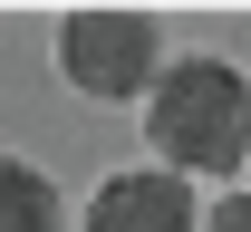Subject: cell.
<instances>
[{
	"mask_svg": "<svg viewBox=\"0 0 251 232\" xmlns=\"http://www.w3.org/2000/svg\"><path fill=\"white\" fill-rule=\"evenodd\" d=\"M0 232H68L58 184L39 165H20V155H0Z\"/></svg>",
	"mask_w": 251,
	"mask_h": 232,
	"instance_id": "obj_4",
	"label": "cell"
},
{
	"mask_svg": "<svg viewBox=\"0 0 251 232\" xmlns=\"http://www.w3.org/2000/svg\"><path fill=\"white\" fill-rule=\"evenodd\" d=\"M145 145L164 174H232L251 155V77L232 58H164L145 87Z\"/></svg>",
	"mask_w": 251,
	"mask_h": 232,
	"instance_id": "obj_1",
	"label": "cell"
},
{
	"mask_svg": "<svg viewBox=\"0 0 251 232\" xmlns=\"http://www.w3.org/2000/svg\"><path fill=\"white\" fill-rule=\"evenodd\" d=\"M203 232H251V194H222L213 213H203Z\"/></svg>",
	"mask_w": 251,
	"mask_h": 232,
	"instance_id": "obj_5",
	"label": "cell"
},
{
	"mask_svg": "<svg viewBox=\"0 0 251 232\" xmlns=\"http://www.w3.org/2000/svg\"><path fill=\"white\" fill-rule=\"evenodd\" d=\"M58 68L97 106H145V87L164 77V29L145 10H77L58 29Z\"/></svg>",
	"mask_w": 251,
	"mask_h": 232,
	"instance_id": "obj_2",
	"label": "cell"
},
{
	"mask_svg": "<svg viewBox=\"0 0 251 232\" xmlns=\"http://www.w3.org/2000/svg\"><path fill=\"white\" fill-rule=\"evenodd\" d=\"M77 232H203V213H193V184L164 165H135V174H106L87 194V223Z\"/></svg>",
	"mask_w": 251,
	"mask_h": 232,
	"instance_id": "obj_3",
	"label": "cell"
}]
</instances>
